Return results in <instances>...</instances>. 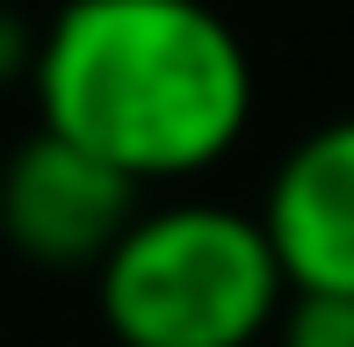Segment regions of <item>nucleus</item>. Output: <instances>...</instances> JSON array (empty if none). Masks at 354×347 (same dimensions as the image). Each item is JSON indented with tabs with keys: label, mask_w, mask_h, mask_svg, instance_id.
Listing matches in <instances>:
<instances>
[{
	"label": "nucleus",
	"mask_w": 354,
	"mask_h": 347,
	"mask_svg": "<svg viewBox=\"0 0 354 347\" xmlns=\"http://www.w3.org/2000/svg\"><path fill=\"white\" fill-rule=\"evenodd\" d=\"M29 102L131 188L196 181L253 123V58L210 0H66L29 44Z\"/></svg>",
	"instance_id": "f257e3e1"
},
{
	"label": "nucleus",
	"mask_w": 354,
	"mask_h": 347,
	"mask_svg": "<svg viewBox=\"0 0 354 347\" xmlns=\"http://www.w3.org/2000/svg\"><path fill=\"white\" fill-rule=\"evenodd\" d=\"M289 275L261 210L174 196L145 203L94 268V311L116 347H253L275 333Z\"/></svg>",
	"instance_id": "f03ea898"
},
{
	"label": "nucleus",
	"mask_w": 354,
	"mask_h": 347,
	"mask_svg": "<svg viewBox=\"0 0 354 347\" xmlns=\"http://www.w3.org/2000/svg\"><path fill=\"white\" fill-rule=\"evenodd\" d=\"M145 210V188L116 167L66 145L51 131H29L0 167V239L37 268H102L109 246Z\"/></svg>",
	"instance_id": "7ed1b4c3"
},
{
	"label": "nucleus",
	"mask_w": 354,
	"mask_h": 347,
	"mask_svg": "<svg viewBox=\"0 0 354 347\" xmlns=\"http://www.w3.org/2000/svg\"><path fill=\"white\" fill-rule=\"evenodd\" d=\"M261 232L289 297H354V116L304 131L268 174Z\"/></svg>",
	"instance_id": "20e7f679"
},
{
	"label": "nucleus",
	"mask_w": 354,
	"mask_h": 347,
	"mask_svg": "<svg viewBox=\"0 0 354 347\" xmlns=\"http://www.w3.org/2000/svg\"><path fill=\"white\" fill-rule=\"evenodd\" d=\"M268 340L275 347H354V297H289Z\"/></svg>",
	"instance_id": "39448f33"
}]
</instances>
